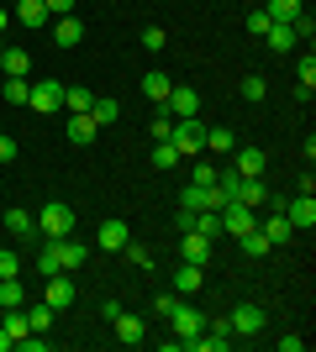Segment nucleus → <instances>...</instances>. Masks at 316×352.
<instances>
[{
	"label": "nucleus",
	"mask_w": 316,
	"mask_h": 352,
	"mask_svg": "<svg viewBox=\"0 0 316 352\" xmlns=\"http://www.w3.org/2000/svg\"><path fill=\"white\" fill-rule=\"evenodd\" d=\"M264 11H269V21H295V16L306 11V0H269Z\"/></svg>",
	"instance_id": "27"
},
{
	"label": "nucleus",
	"mask_w": 316,
	"mask_h": 352,
	"mask_svg": "<svg viewBox=\"0 0 316 352\" xmlns=\"http://www.w3.org/2000/svg\"><path fill=\"white\" fill-rule=\"evenodd\" d=\"M200 279H206V274H200V263H180V268H174V289H180V294H196Z\"/></svg>",
	"instance_id": "25"
},
{
	"label": "nucleus",
	"mask_w": 316,
	"mask_h": 352,
	"mask_svg": "<svg viewBox=\"0 0 316 352\" xmlns=\"http://www.w3.org/2000/svg\"><path fill=\"white\" fill-rule=\"evenodd\" d=\"M32 95V79H6V105H27Z\"/></svg>",
	"instance_id": "37"
},
{
	"label": "nucleus",
	"mask_w": 316,
	"mask_h": 352,
	"mask_svg": "<svg viewBox=\"0 0 316 352\" xmlns=\"http://www.w3.org/2000/svg\"><path fill=\"white\" fill-rule=\"evenodd\" d=\"M148 132H153V142H169V132H174V116H169L164 105L153 111V121H148Z\"/></svg>",
	"instance_id": "33"
},
{
	"label": "nucleus",
	"mask_w": 316,
	"mask_h": 352,
	"mask_svg": "<svg viewBox=\"0 0 316 352\" xmlns=\"http://www.w3.org/2000/svg\"><path fill=\"white\" fill-rule=\"evenodd\" d=\"M27 305V289H21V279H0V310H16Z\"/></svg>",
	"instance_id": "29"
},
{
	"label": "nucleus",
	"mask_w": 316,
	"mask_h": 352,
	"mask_svg": "<svg viewBox=\"0 0 316 352\" xmlns=\"http://www.w3.org/2000/svg\"><path fill=\"white\" fill-rule=\"evenodd\" d=\"M169 326H174V347H185L190 337L206 331V316H200L196 305H169Z\"/></svg>",
	"instance_id": "3"
},
{
	"label": "nucleus",
	"mask_w": 316,
	"mask_h": 352,
	"mask_svg": "<svg viewBox=\"0 0 316 352\" xmlns=\"http://www.w3.org/2000/svg\"><path fill=\"white\" fill-rule=\"evenodd\" d=\"M169 89H174V79H169L164 69H153V74H143V95H148L153 105H164V100H169Z\"/></svg>",
	"instance_id": "19"
},
{
	"label": "nucleus",
	"mask_w": 316,
	"mask_h": 352,
	"mask_svg": "<svg viewBox=\"0 0 316 352\" xmlns=\"http://www.w3.org/2000/svg\"><path fill=\"white\" fill-rule=\"evenodd\" d=\"M90 105H95V89H85V85H63V111H69V116L90 111Z\"/></svg>",
	"instance_id": "22"
},
{
	"label": "nucleus",
	"mask_w": 316,
	"mask_h": 352,
	"mask_svg": "<svg viewBox=\"0 0 316 352\" xmlns=\"http://www.w3.org/2000/svg\"><path fill=\"white\" fill-rule=\"evenodd\" d=\"M0 69H6V79H27V74H32V58L21 53V47H6V53H0Z\"/></svg>",
	"instance_id": "23"
},
{
	"label": "nucleus",
	"mask_w": 316,
	"mask_h": 352,
	"mask_svg": "<svg viewBox=\"0 0 316 352\" xmlns=\"http://www.w3.org/2000/svg\"><path fill=\"white\" fill-rule=\"evenodd\" d=\"M11 347H16V342H11V337H6V326H0V352H11Z\"/></svg>",
	"instance_id": "47"
},
{
	"label": "nucleus",
	"mask_w": 316,
	"mask_h": 352,
	"mask_svg": "<svg viewBox=\"0 0 316 352\" xmlns=\"http://www.w3.org/2000/svg\"><path fill=\"white\" fill-rule=\"evenodd\" d=\"M169 147H174L180 158H200V153H206V126H200V116L174 121V132H169Z\"/></svg>",
	"instance_id": "1"
},
{
	"label": "nucleus",
	"mask_w": 316,
	"mask_h": 352,
	"mask_svg": "<svg viewBox=\"0 0 316 352\" xmlns=\"http://www.w3.org/2000/svg\"><path fill=\"white\" fill-rule=\"evenodd\" d=\"M311 95H316V58L306 53L301 69H295V100H311Z\"/></svg>",
	"instance_id": "21"
},
{
	"label": "nucleus",
	"mask_w": 316,
	"mask_h": 352,
	"mask_svg": "<svg viewBox=\"0 0 316 352\" xmlns=\"http://www.w3.org/2000/svg\"><path fill=\"white\" fill-rule=\"evenodd\" d=\"M127 242H132L127 221H116V216H111V221H101V226H95V248H101V252H121Z\"/></svg>",
	"instance_id": "9"
},
{
	"label": "nucleus",
	"mask_w": 316,
	"mask_h": 352,
	"mask_svg": "<svg viewBox=\"0 0 316 352\" xmlns=\"http://www.w3.org/2000/svg\"><path fill=\"white\" fill-rule=\"evenodd\" d=\"M180 153H174V147H169V142H153V168H180Z\"/></svg>",
	"instance_id": "35"
},
{
	"label": "nucleus",
	"mask_w": 316,
	"mask_h": 352,
	"mask_svg": "<svg viewBox=\"0 0 316 352\" xmlns=\"http://www.w3.org/2000/svg\"><path fill=\"white\" fill-rule=\"evenodd\" d=\"M190 184H216V168H211V163H196V168H190Z\"/></svg>",
	"instance_id": "43"
},
{
	"label": "nucleus",
	"mask_w": 316,
	"mask_h": 352,
	"mask_svg": "<svg viewBox=\"0 0 316 352\" xmlns=\"http://www.w3.org/2000/svg\"><path fill=\"white\" fill-rule=\"evenodd\" d=\"M227 321H232V337H258V331H264V310L258 305H238Z\"/></svg>",
	"instance_id": "12"
},
{
	"label": "nucleus",
	"mask_w": 316,
	"mask_h": 352,
	"mask_svg": "<svg viewBox=\"0 0 316 352\" xmlns=\"http://www.w3.org/2000/svg\"><path fill=\"white\" fill-rule=\"evenodd\" d=\"M48 21H53V16H48L43 0H16V27L37 32V27H48Z\"/></svg>",
	"instance_id": "14"
},
{
	"label": "nucleus",
	"mask_w": 316,
	"mask_h": 352,
	"mask_svg": "<svg viewBox=\"0 0 316 352\" xmlns=\"http://www.w3.org/2000/svg\"><path fill=\"white\" fill-rule=\"evenodd\" d=\"M37 236H48V242H59V236H74V210L63 206V200L43 206V210H37Z\"/></svg>",
	"instance_id": "2"
},
{
	"label": "nucleus",
	"mask_w": 316,
	"mask_h": 352,
	"mask_svg": "<svg viewBox=\"0 0 316 352\" xmlns=\"http://www.w3.org/2000/svg\"><path fill=\"white\" fill-rule=\"evenodd\" d=\"M0 279H21V258L16 252H0Z\"/></svg>",
	"instance_id": "41"
},
{
	"label": "nucleus",
	"mask_w": 316,
	"mask_h": 352,
	"mask_svg": "<svg viewBox=\"0 0 316 352\" xmlns=\"http://www.w3.org/2000/svg\"><path fill=\"white\" fill-rule=\"evenodd\" d=\"M53 43L59 47L85 43V21H79V16H53Z\"/></svg>",
	"instance_id": "15"
},
{
	"label": "nucleus",
	"mask_w": 316,
	"mask_h": 352,
	"mask_svg": "<svg viewBox=\"0 0 316 352\" xmlns=\"http://www.w3.org/2000/svg\"><path fill=\"white\" fill-rule=\"evenodd\" d=\"M0 163H16V137L0 132Z\"/></svg>",
	"instance_id": "45"
},
{
	"label": "nucleus",
	"mask_w": 316,
	"mask_h": 352,
	"mask_svg": "<svg viewBox=\"0 0 316 352\" xmlns=\"http://www.w3.org/2000/svg\"><path fill=\"white\" fill-rule=\"evenodd\" d=\"M253 226H258L253 206H242V200H227V206H222V232L227 236H242V232H253Z\"/></svg>",
	"instance_id": "4"
},
{
	"label": "nucleus",
	"mask_w": 316,
	"mask_h": 352,
	"mask_svg": "<svg viewBox=\"0 0 316 352\" xmlns=\"http://www.w3.org/2000/svg\"><path fill=\"white\" fill-rule=\"evenodd\" d=\"M63 132H69V142H74V147H90L95 132H101V121H95L90 111H79V116H69V126H63Z\"/></svg>",
	"instance_id": "13"
},
{
	"label": "nucleus",
	"mask_w": 316,
	"mask_h": 352,
	"mask_svg": "<svg viewBox=\"0 0 316 352\" xmlns=\"http://www.w3.org/2000/svg\"><path fill=\"white\" fill-rule=\"evenodd\" d=\"M211 258H216V242H211V236H200V232H180V263H200V268H206Z\"/></svg>",
	"instance_id": "7"
},
{
	"label": "nucleus",
	"mask_w": 316,
	"mask_h": 352,
	"mask_svg": "<svg viewBox=\"0 0 316 352\" xmlns=\"http://www.w3.org/2000/svg\"><path fill=\"white\" fill-rule=\"evenodd\" d=\"M238 200H242V206H264V200H269V190H264V179H242V184H238Z\"/></svg>",
	"instance_id": "26"
},
{
	"label": "nucleus",
	"mask_w": 316,
	"mask_h": 352,
	"mask_svg": "<svg viewBox=\"0 0 316 352\" xmlns=\"http://www.w3.org/2000/svg\"><path fill=\"white\" fill-rule=\"evenodd\" d=\"M37 274H43V279H48V274H63V263H59V248H53V242H48V248L37 252Z\"/></svg>",
	"instance_id": "36"
},
{
	"label": "nucleus",
	"mask_w": 316,
	"mask_h": 352,
	"mask_svg": "<svg viewBox=\"0 0 316 352\" xmlns=\"http://www.w3.org/2000/svg\"><path fill=\"white\" fill-rule=\"evenodd\" d=\"M53 248H59V263H63V274H74V268L85 263V258H90V248H85V242H74V236H59Z\"/></svg>",
	"instance_id": "17"
},
{
	"label": "nucleus",
	"mask_w": 316,
	"mask_h": 352,
	"mask_svg": "<svg viewBox=\"0 0 316 352\" xmlns=\"http://www.w3.org/2000/svg\"><path fill=\"white\" fill-rule=\"evenodd\" d=\"M264 43H269L274 53H290V47H295V27H290V21H274V27L264 32Z\"/></svg>",
	"instance_id": "24"
},
{
	"label": "nucleus",
	"mask_w": 316,
	"mask_h": 352,
	"mask_svg": "<svg viewBox=\"0 0 316 352\" xmlns=\"http://www.w3.org/2000/svg\"><path fill=\"white\" fill-rule=\"evenodd\" d=\"M232 174L238 179H264V147H232Z\"/></svg>",
	"instance_id": "11"
},
{
	"label": "nucleus",
	"mask_w": 316,
	"mask_h": 352,
	"mask_svg": "<svg viewBox=\"0 0 316 352\" xmlns=\"http://www.w3.org/2000/svg\"><path fill=\"white\" fill-rule=\"evenodd\" d=\"M258 226H264V236H269V248H285L290 236H295V226L285 221V210H269V216L258 221Z\"/></svg>",
	"instance_id": "16"
},
{
	"label": "nucleus",
	"mask_w": 316,
	"mask_h": 352,
	"mask_svg": "<svg viewBox=\"0 0 316 352\" xmlns=\"http://www.w3.org/2000/svg\"><path fill=\"white\" fill-rule=\"evenodd\" d=\"M0 53H6V43H0Z\"/></svg>",
	"instance_id": "48"
},
{
	"label": "nucleus",
	"mask_w": 316,
	"mask_h": 352,
	"mask_svg": "<svg viewBox=\"0 0 316 352\" xmlns=\"http://www.w3.org/2000/svg\"><path fill=\"white\" fill-rule=\"evenodd\" d=\"M280 210H285V221L295 226V232H311V226H316V200H311V195H295V200H285Z\"/></svg>",
	"instance_id": "10"
},
{
	"label": "nucleus",
	"mask_w": 316,
	"mask_h": 352,
	"mask_svg": "<svg viewBox=\"0 0 316 352\" xmlns=\"http://www.w3.org/2000/svg\"><path fill=\"white\" fill-rule=\"evenodd\" d=\"M206 147H211V153H232V147H238L232 126H206Z\"/></svg>",
	"instance_id": "30"
},
{
	"label": "nucleus",
	"mask_w": 316,
	"mask_h": 352,
	"mask_svg": "<svg viewBox=\"0 0 316 352\" xmlns=\"http://www.w3.org/2000/svg\"><path fill=\"white\" fill-rule=\"evenodd\" d=\"M43 6H48V16H74L79 0H43Z\"/></svg>",
	"instance_id": "44"
},
{
	"label": "nucleus",
	"mask_w": 316,
	"mask_h": 352,
	"mask_svg": "<svg viewBox=\"0 0 316 352\" xmlns=\"http://www.w3.org/2000/svg\"><path fill=\"white\" fill-rule=\"evenodd\" d=\"M238 242H242V252H248V258H264V252H274V248H269V236H264V226H253V232H242Z\"/></svg>",
	"instance_id": "28"
},
{
	"label": "nucleus",
	"mask_w": 316,
	"mask_h": 352,
	"mask_svg": "<svg viewBox=\"0 0 316 352\" xmlns=\"http://www.w3.org/2000/svg\"><path fill=\"white\" fill-rule=\"evenodd\" d=\"M74 300H79V289H74V279H69V274H48V284H43V305L69 310Z\"/></svg>",
	"instance_id": "6"
},
{
	"label": "nucleus",
	"mask_w": 316,
	"mask_h": 352,
	"mask_svg": "<svg viewBox=\"0 0 316 352\" xmlns=\"http://www.w3.org/2000/svg\"><path fill=\"white\" fill-rule=\"evenodd\" d=\"M143 47H148V53H164V47H169L164 27H143Z\"/></svg>",
	"instance_id": "39"
},
{
	"label": "nucleus",
	"mask_w": 316,
	"mask_h": 352,
	"mask_svg": "<svg viewBox=\"0 0 316 352\" xmlns=\"http://www.w3.org/2000/svg\"><path fill=\"white\" fill-rule=\"evenodd\" d=\"M269 27H274V21H269V11H253V16H248V32H253V37H264Z\"/></svg>",
	"instance_id": "42"
},
{
	"label": "nucleus",
	"mask_w": 316,
	"mask_h": 352,
	"mask_svg": "<svg viewBox=\"0 0 316 352\" xmlns=\"http://www.w3.org/2000/svg\"><path fill=\"white\" fill-rule=\"evenodd\" d=\"M242 100H248V105H258V100H264V95H269V85H264V74H248V79H242Z\"/></svg>",
	"instance_id": "32"
},
{
	"label": "nucleus",
	"mask_w": 316,
	"mask_h": 352,
	"mask_svg": "<svg viewBox=\"0 0 316 352\" xmlns=\"http://www.w3.org/2000/svg\"><path fill=\"white\" fill-rule=\"evenodd\" d=\"M121 252H127V258H132V268H143V274L153 268V252H148V248H137V242H127Z\"/></svg>",
	"instance_id": "40"
},
{
	"label": "nucleus",
	"mask_w": 316,
	"mask_h": 352,
	"mask_svg": "<svg viewBox=\"0 0 316 352\" xmlns=\"http://www.w3.org/2000/svg\"><path fill=\"white\" fill-rule=\"evenodd\" d=\"M6 232H11L16 242H32V236H37V216H32V210H6Z\"/></svg>",
	"instance_id": "18"
},
{
	"label": "nucleus",
	"mask_w": 316,
	"mask_h": 352,
	"mask_svg": "<svg viewBox=\"0 0 316 352\" xmlns=\"http://www.w3.org/2000/svg\"><path fill=\"white\" fill-rule=\"evenodd\" d=\"M21 310H27L32 331H48V326H53V305H21Z\"/></svg>",
	"instance_id": "34"
},
{
	"label": "nucleus",
	"mask_w": 316,
	"mask_h": 352,
	"mask_svg": "<svg viewBox=\"0 0 316 352\" xmlns=\"http://www.w3.org/2000/svg\"><path fill=\"white\" fill-rule=\"evenodd\" d=\"M27 105L37 111V116H53V111H63V85H59V79H43V85H32Z\"/></svg>",
	"instance_id": "5"
},
{
	"label": "nucleus",
	"mask_w": 316,
	"mask_h": 352,
	"mask_svg": "<svg viewBox=\"0 0 316 352\" xmlns=\"http://www.w3.org/2000/svg\"><path fill=\"white\" fill-rule=\"evenodd\" d=\"M0 326H6V337H27V331H32V326H27V310H21V305H16V310H6V321H0Z\"/></svg>",
	"instance_id": "31"
},
{
	"label": "nucleus",
	"mask_w": 316,
	"mask_h": 352,
	"mask_svg": "<svg viewBox=\"0 0 316 352\" xmlns=\"http://www.w3.org/2000/svg\"><path fill=\"white\" fill-rule=\"evenodd\" d=\"M90 116H95V121H101V126H105V121H116V116H121V105L111 100V95H101V100L90 105Z\"/></svg>",
	"instance_id": "38"
},
{
	"label": "nucleus",
	"mask_w": 316,
	"mask_h": 352,
	"mask_svg": "<svg viewBox=\"0 0 316 352\" xmlns=\"http://www.w3.org/2000/svg\"><path fill=\"white\" fill-rule=\"evenodd\" d=\"M111 326H116V342H127V347H137V342L148 337V326L137 321V316H127V310H121V316H116Z\"/></svg>",
	"instance_id": "20"
},
{
	"label": "nucleus",
	"mask_w": 316,
	"mask_h": 352,
	"mask_svg": "<svg viewBox=\"0 0 316 352\" xmlns=\"http://www.w3.org/2000/svg\"><path fill=\"white\" fill-rule=\"evenodd\" d=\"M6 27H11V11H6V6H0V37H6Z\"/></svg>",
	"instance_id": "46"
},
{
	"label": "nucleus",
	"mask_w": 316,
	"mask_h": 352,
	"mask_svg": "<svg viewBox=\"0 0 316 352\" xmlns=\"http://www.w3.org/2000/svg\"><path fill=\"white\" fill-rule=\"evenodd\" d=\"M164 111L174 121H190V116H200V95L190 85H174V89H169V100H164Z\"/></svg>",
	"instance_id": "8"
}]
</instances>
